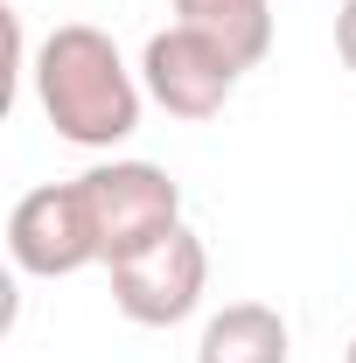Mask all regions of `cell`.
<instances>
[{"label": "cell", "mask_w": 356, "mask_h": 363, "mask_svg": "<svg viewBox=\"0 0 356 363\" xmlns=\"http://www.w3.org/2000/svg\"><path fill=\"white\" fill-rule=\"evenodd\" d=\"M7 259L28 279H70L98 266V230H91L84 189L77 182H43L7 210Z\"/></svg>", "instance_id": "5b68a950"}, {"label": "cell", "mask_w": 356, "mask_h": 363, "mask_svg": "<svg viewBox=\"0 0 356 363\" xmlns=\"http://www.w3.org/2000/svg\"><path fill=\"white\" fill-rule=\"evenodd\" d=\"M28 84H35V105L56 126V140L91 147V154L133 140L140 105H147L140 70H126L119 43L91 21H56L49 28L43 49L28 56Z\"/></svg>", "instance_id": "6da1fadb"}, {"label": "cell", "mask_w": 356, "mask_h": 363, "mask_svg": "<svg viewBox=\"0 0 356 363\" xmlns=\"http://www.w3.org/2000/svg\"><path fill=\"white\" fill-rule=\"evenodd\" d=\"M238 77H245V63L189 21L147 35V49H140V84L168 119H217L238 91Z\"/></svg>", "instance_id": "277c9868"}, {"label": "cell", "mask_w": 356, "mask_h": 363, "mask_svg": "<svg viewBox=\"0 0 356 363\" xmlns=\"http://www.w3.org/2000/svg\"><path fill=\"white\" fill-rule=\"evenodd\" d=\"M175 21L217 35L245 70L266 63V49H272V0H175Z\"/></svg>", "instance_id": "52a82bcc"}, {"label": "cell", "mask_w": 356, "mask_h": 363, "mask_svg": "<svg viewBox=\"0 0 356 363\" xmlns=\"http://www.w3.org/2000/svg\"><path fill=\"white\" fill-rule=\"evenodd\" d=\"M112 272V308L140 328H175L203 308V286H210V252H203V238L189 224H175L168 238H154V245H140L126 252Z\"/></svg>", "instance_id": "3957f363"}, {"label": "cell", "mask_w": 356, "mask_h": 363, "mask_svg": "<svg viewBox=\"0 0 356 363\" xmlns=\"http://www.w3.org/2000/svg\"><path fill=\"white\" fill-rule=\"evenodd\" d=\"M343 363H356V335H350V350H343Z\"/></svg>", "instance_id": "9c48e42d"}, {"label": "cell", "mask_w": 356, "mask_h": 363, "mask_svg": "<svg viewBox=\"0 0 356 363\" xmlns=\"http://www.w3.org/2000/svg\"><path fill=\"white\" fill-rule=\"evenodd\" d=\"M77 189H84L91 230H98V266H119L126 252H140L182 224V189L154 161H98L77 175Z\"/></svg>", "instance_id": "7a4b0ae2"}, {"label": "cell", "mask_w": 356, "mask_h": 363, "mask_svg": "<svg viewBox=\"0 0 356 363\" xmlns=\"http://www.w3.org/2000/svg\"><path fill=\"white\" fill-rule=\"evenodd\" d=\"M335 56H343V70H356V0L335 7Z\"/></svg>", "instance_id": "ba28073f"}, {"label": "cell", "mask_w": 356, "mask_h": 363, "mask_svg": "<svg viewBox=\"0 0 356 363\" xmlns=\"http://www.w3.org/2000/svg\"><path fill=\"white\" fill-rule=\"evenodd\" d=\"M196 363H294V335H287L279 308H266V301H230V308H217V315L203 321Z\"/></svg>", "instance_id": "8992f818"}]
</instances>
